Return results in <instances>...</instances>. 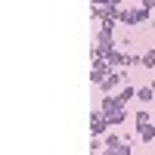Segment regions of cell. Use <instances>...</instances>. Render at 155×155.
I'll use <instances>...</instances> for the list:
<instances>
[{
	"mask_svg": "<svg viewBox=\"0 0 155 155\" xmlns=\"http://www.w3.org/2000/svg\"><path fill=\"white\" fill-rule=\"evenodd\" d=\"M102 115L109 118V124H124L127 121V109H124V102L115 93H106V99H102Z\"/></svg>",
	"mask_w": 155,
	"mask_h": 155,
	"instance_id": "cell-1",
	"label": "cell"
},
{
	"mask_svg": "<svg viewBox=\"0 0 155 155\" xmlns=\"http://www.w3.org/2000/svg\"><path fill=\"white\" fill-rule=\"evenodd\" d=\"M149 19V12L143 9V6H137V9H121V22L124 25H143Z\"/></svg>",
	"mask_w": 155,
	"mask_h": 155,
	"instance_id": "cell-2",
	"label": "cell"
},
{
	"mask_svg": "<svg viewBox=\"0 0 155 155\" xmlns=\"http://www.w3.org/2000/svg\"><path fill=\"white\" fill-rule=\"evenodd\" d=\"M90 127H93V134H96V137H99V134H106L109 118L102 115V109H99V112H93V118H90Z\"/></svg>",
	"mask_w": 155,
	"mask_h": 155,
	"instance_id": "cell-3",
	"label": "cell"
},
{
	"mask_svg": "<svg viewBox=\"0 0 155 155\" xmlns=\"http://www.w3.org/2000/svg\"><path fill=\"white\" fill-rule=\"evenodd\" d=\"M121 78H124L121 71H112V74H106V81L99 84V87H102V93H115V87L121 84Z\"/></svg>",
	"mask_w": 155,
	"mask_h": 155,
	"instance_id": "cell-4",
	"label": "cell"
},
{
	"mask_svg": "<svg viewBox=\"0 0 155 155\" xmlns=\"http://www.w3.org/2000/svg\"><path fill=\"white\" fill-rule=\"evenodd\" d=\"M137 130H140V140H143V143H152L155 140V124H140Z\"/></svg>",
	"mask_w": 155,
	"mask_h": 155,
	"instance_id": "cell-5",
	"label": "cell"
},
{
	"mask_svg": "<svg viewBox=\"0 0 155 155\" xmlns=\"http://www.w3.org/2000/svg\"><path fill=\"white\" fill-rule=\"evenodd\" d=\"M137 99H140V102H152V99H155L152 84H149V87H140V90H137Z\"/></svg>",
	"mask_w": 155,
	"mask_h": 155,
	"instance_id": "cell-6",
	"label": "cell"
},
{
	"mask_svg": "<svg viewBox=\"0 0 155 155\" xmlns=\"http://www.w3.org/2000/svg\"><path fill=\"white\" fill-rule=\"evenodd\" d=\"M121 143H124V137H118V134H106V140H102L106 149H115V146H121Z\"/></svg>",
	"mask_w": 155,
	"mask_h": 155,
	"instance_id": "cell-7",
	"label": "cell"
},
{
	"mask_svg": "<svg viewBox=\"0 0 155 155\" xmlns=\"http://www.w3.org/2000/svg\"><path fill=\"white\" fill-rule=\"evenodd\" d=\"M106 155H134V152H130V143H121L115 149H106Z\"/></svg>",
	"mask_w": 155,
	"mask_h": 155,
	"instance_id": "cell-8",
	"label": "cell"
},
{
	"mask_svg": "<svg viewBox=\"0 0 155 155\" xmlns=\"http://www.w3.org/2000/svg\"><path fill=\"white\" fill-rule=\"evenodd\" d=\"M134 96H137V87H130V84H127V87L121 90V93H118V99H121V102H130Z\"/></svg>",
	"mask_w": 155,
	"mask_h": 155,
	"instance_id": "cell-9",
	"label": "cell"
},
{
	"mask_svg": "<svg viewBox=\"0 0 155 155\" xmlns=\"http://www.w3.org/2000/svg\"><path fill=\"white\" fill-rule=\"evenodd\" d=\"M143 65L146 68H155V47L149 50V53H143Z\"/></svg>",
	"mask_w": 155,
	"mask_h": 155,
	"instance_id": "cell-10",
	"label": "cell"
},
{
	"mask_svg": "<svg viewBox=\"0 0 155 155\" xmlns=\"http://www.w3.org/2000/svg\"><path fill=\"white\" fill-rule=\"evenodd\" d=\"M140 124H149V112H137V127Z\"/></svg>",
	"mask_w": 155,
	"mask_h": 155,
	"instance_id": "cell-11",
	"label": "cell"
},
{
	"mask_svg": "<svg viewBox=\"0 0 155 155\" xmlns=\"http://www.w3.org/2000/svg\"><path fill=\"white\" fill-rule=\"evenodd\" d=\"M140 6H143L146 12H155V0H140Z\"/></svg>",
	"mask_w": 155,
	"mask_h": 155,
	"instance_id": "cell-12",
	"label": "cell"
},
{
	"mask_svg": "<svg viewBox=\"0 0 155 155\" xmlns=\"http://www.w3.org/2000/svg\"><path fill=\"white\" fill-rule=\"evenodd\" d=\"M106 3H109V6H118V3H121V0H106Z\"/></svg>",
	"mask_w": 155,
	"mask_h": 155,
	"instance_id": "cell-13",
	"label": "cell"
},
{
	"mask_svg": "<svg viewBox=\"0 0 155 155\" xmlns=\"http://www.w3.org/2000/svg\"><path fill=\"white\" fill-rule=\"evenodd\" d=\"M152 31H155V19H152Z\"/></svg>",
	"mask_w": 155,
	"mask_h": 155,
	"instance_id": "cell-14",
	"label": "cell"
},
{
	"mask_svg": "<svg viewBox=\"0 0 155 155\" xmlns=\"http://www.w3.org/2000/svg\"><path fill=\"white\" fill-rule=\"evenodd\" d=\"M152 90H155V81H152Z\"/></svg>",
	"mask_w": 155,
	"mask_h": 155,
	"instance_id": "cell-15",
	"label": "cell"
}]
</instances>
